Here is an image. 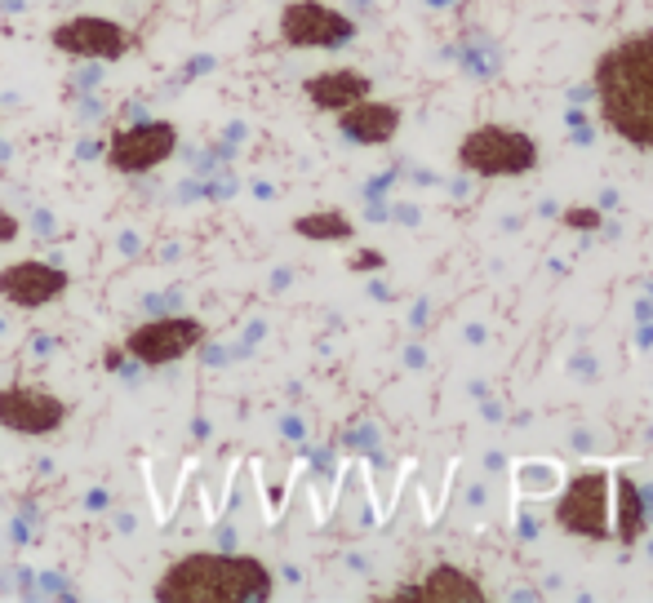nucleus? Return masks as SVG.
I'll return each instance as SVG.
<instances>
[{
    "label": "nucleus",
    "instance_id": "obj_2",
    "mask_svg": "<svg viewBox=\"0 0 653 603\" xmlns=\"http://www.w3.org/2000/svg\"><path fill=\"white\" fill-rule=\"evenodd\" d=\"M160 603H262L271 599V568L254 555H182L151 586Z\"/></svg>",
    "mask_w": 653,
    "mask_h": 603
},
{
    "label": "nucleus",
    "instance_id": "obj_12",
    "mask_svg": "<svg viewBox=\"0 0 653 603\" xmlns=\"http://www.w3.org/2000/svg\"><path fill=\"white\" fill-rule=\"evenodd\" d=\"M338 124H343V133H347L352 142H360V147H383V142H392L395 129H400V107L360 98V103H352L347 112H338Z\"/></svg>",
    "mask_w": 653,
    "mask_h": 603
},
{
    "label": "nucleus",
    "instance_id": "obj_14",
    "mask_svg": "<svg viewBox=\"0 0 653 603\" xmlns=\"http://www.w3.org/2000/svg\"><path fill=\"white\" fill-rule=\"evenodd\" d=\"M618 541L623 546H636L640 537H645V523H649V515H645V492H640V483L627 480V475H618Z\"/></svg>",
    "mask_w": 653,
    "mask_h": 603
},
{
    "label": "nucleus",
    "instance_id": "obj_13",
    "mask_svg": "<svg viewBox=\"0 0 653 603\" xmlns=\"http://www.w3.org/2000/svg\"><path fill=\"white\" fill-rule=\"evenodd\" d=\"M307 98L320 107V112H347L352 103L369 98V76L356 71V67H334V71H320L307 80Z\"/></svg>",
    "mask_w": 653,
    "mask_h": 603
},
{
    "label": "nucleus",
    "instance_id": "obj_10",
    "mask_svg": "<svg viewBox=\"0 0 653 603\" xmlns=\"http://www.w3.org/2000/svg\"><path fill=\"white\" fill-rule=\"evenodd\" d=\"M72 275L54 262H36V257H22V262H9L0 271V297L22 306V311H36V306H49L67 293Z\"/></svg>",
    "mask_w": 653,
    "mask_h": 603
},
{
    "label": "nucleus",
    "instance_id": "obj_17",
    "mask_svg": "<svg viewBox=\"0 0 653 603\" xmlns=\"http://www.w3.org/2000/svg\"><path fill=\"white\" fill-rule=\"evenodd\" d=\"M383 262H387L383 253H374V248H360V253L352 257V271H378Z\"/></svg>",
    "mask_w": 653,
    "mask_h": 603
},
{
    "label": "nucleus",
    "instance_id": "obj_8",
    "mask_svg": "<svg viewBox=\"0 0 653 603\" xmlns=\"http://www.w3.org/2000/svg\"><path fill=\"white\" fill-rule=\"evenodd\" d=\"M174 147H178V124L138 121L107 142V164L116 173H147V169H160L174 155Z\"/></svg>",
    "mask_w": 653,
    "mask_h": 603
},
{
    "label": "nucleus",
    "instance_id": "obj_18",
    "mask_svg": "<svg viewBox=\"0 0 653 603\" xmlns=\"http://www.w3.org/2000/svg\"><path fill=\"white\" fill-rule=\"evenodd\" d=\"M18 236V218L13 214H0V240H13Z\"/></svg>",
    "mask_w": 653,
    "mask_h": 603
},
{
    "label": "nucleus",
    "instance_id": "obj_4",
    "mask_svg": "<svg viewBox=\"0 0 653 603\" xmlns=\"http://www.w3.org/2000/svg\"><path fill=\"white\" fill-rule=\"evenodd\" d=\"M200 342H205V324L196 315H160V320L138 324L125 338V356L138 360L142 368H165V364H178L182 356H191Z\"/></svg>",
    "mask_w": 653,
    "mask_h": 603
},
{
    "label": "nucleus",
    "instance_id": "obj_16",
    "mask_svg": "<svg viewBox=\"0 0 653 603\" xmlns=\"http://www.w3.org/2000/svg\"><path fill=\"white\" fill-rule=\"evenodd\" d=\"M560 222H564L569 231H596V227H600V209H591V205H569Z\"/></svg>",
    "mask_w": 653,
    "mask_h": 603
},
{
    "label": "nucleus",
    "instance_id": "obj_11",
    "mask_svg": "<svg viewBox=\"0 0 653 603\" xmlns=\"http://www.w3.org/2000/svg\"><path fill=\"white\" fill-rule=\"evenodd\" d=\"M387 603H404V599H422V603H480L485 590L471 573L454 568V564H436L418 586H400L392 595H383Z\"/></svg>",
    "mask_w": 653,
    "mask_h": 603
},
{
    "label": "nucleus",
    "instance_id": "obj_5",
    "mask_svg": "<svg viewBox=\"0 0 653 603\" xmlns=\"http://www.w3.org/2000/svg\"><path fill=\"white\" fill-rule=\"evenodd\" d=\"M555 519L564 532L587 537V541H605L609 537V475L605 471H582L564 488Z\"/></svg>",
    "mask_w": 653,
    "mask_h": 603
},
{
    "label": "nucleus",
    "instance_id": "obj_3",
    "mask_svg": "<svg viewBox=\"0 0 653 603\" xmlns=\"http://www.w3.org/2000/svg\"><path fill=\"white\" fill-rule=\"evenodd\" d=\"M458 164L480 178H516L538 164V142L507 124H480L458 142Z\"/></svg>",
    "mask_w": 653,
    "mask_h": 603
},
{
    "label": "nucleus",
    "instance_id": "obj_15",
    "mask_svg": "<svg viewBox=\"0 0 653 603\" xmlns=\"http://www.w3.org/2000/svg\"><path fill=\"white\" fill-rule=\"evenodd\" d=\"M293 231L302 236V240H352V218L347 214H338V209H325V214H302L298 222H293Z\"/></svg>",
    "mask_w": 653,
    "mask_h": 603
},
{
    "label": "nucleus",
    "instance_id": "obj_7",
    "mask_svg": "<svg viewBox=\"0 0 653 603\" xmlns=\"http://www.w3.org/2000/svg\"><path fill=\"white\" fill-rule=\"evenodd\" d=\"M49 45L67 58H94V63H116L130 54V31L112 18L98 13H76L49 31Z\"/></svg>",
    "mask_w": 653,
    "mask_h": 603
},
{
    "label": "nucleus",
    "instance_id": "obj_1",
    "mask_svg": "<svg viewBox=\"0 0 653 603\" xmlns=\"http://www.w3.org/2000/svg\"><path fill=\"white\" fill-rule=\"evenodd\" d=\"M596 103L614 138L653 151V31L627 36L600 54Z\"/></svg>",
    "mask_w": 653,
    "mask_h": 603
},
{
    "label": "nucleus",
    "instance_id": "obj_9",
    "mask_svg": "<svg viewBox=\"0 0 653 603\" xmlns=\"http://www.w3.org/2000/svg\"><path fill=\"white\" fill-rule=\"evenodd\" d=\"M67 422V404L45 386H0V426L13 435H54Z\"/></svg>",
    "mask_w": 653,
    "mask_h": 603
},
{
    "label": "nucleus",
    "instance_id": "obj_6",
    "mask_svg": "<svg viewBox=\"0 0 653 603\" xmlns=\"http://www.w3.org/2000/svg\"><path fill=\"white\" fill-rule=\"evenodd\" d=\"M280 36L293 49H334L356 36V22L320 0H293L280 9Z\"/></svg>",
    "mask_w": 653,
    "mask_h": 603
}]
</instances>
